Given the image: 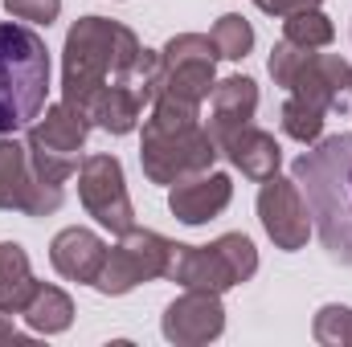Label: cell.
Wrapping results in <instances>:
<instances>
[{"mask_svg":"<svg viewBox=\"0 0 352 347\" xmlns=\"http://www.w3.org/2000/svg\"><path fill=\"white\" fill-rule=\"evenodd\" d=\"M107 86H135L140 98L152 106L160 90V53L144 49L140 37L107 16H82L66 33L62 49V98L78 110H90V102Z\"/></svg>","mask_w":352,"mask_h":347,"instance_id":"6da1fadb","label":"cell"},{"mask_svg":"<svg viewBox=\"0 0 352 347\" xmlns=\"http://www.w3.org/2000/svg\"><path fill=\"white\" fill-rule=\"evenodd\" d=\"M274 86L287 90L283 102V131L295 143H316L324 135V119L349 106L352 62L340 53H316L295 41H278L266 62Z\"/></svg>","mask_w":352,"mask_h":347,"instance_id":"7a4b0ae2","label":"cell"},{"mask_svg":"<svg viewBox=\"0 0 352 347\" xmlns=\"http://www.w3.org/2000/svg\"><path fill=\"white\" fill-rule=\"evenodd\" d=\"M291 176L307 196L311 225L328 258L352 265V135L316 139L311 152L295 160Z\"/></svg>","mask_w":352,"mask_h":347,"instance_id":"3957f363","label":"cell"},{"mask_svg":"<svg viewBox=\"0 0 352 347\" xmlns=\"http://www.w3.org/2000/svg\"><path fill=\"white\" fill-rule=\"evenodd\" d=\"M152 115L144 119L140 139V168L152 184H180L188 176L209 172L221 156L209 127H201V106L180 102L168 94H156Z\"/></svg>","mask_w":352,"mask_h":347,"instance_id":"277c9868","label":"cell"},{"mask_svg":"<svg viewBox=\"0 0 352 347\" xmlns=\"http://www.w3.org/2000/svg\"><path fill=\"white\" fill-rule=\"evenodd\" d=\"M50 49L29 25L0 21V139L45 110Z\"/></svg>","mask_w":352,"mask_h":347,"instance_id":"5b68a950","label":"cell"},{"mask_svg":"<svg viewBox=\"0 0 352 347\" xmlns=\"http://www.w3.org/2000/svg\"><path fill=\"white\" fill-rule=\"evenodd\" d=\"M258 274V250L246 233H226L213 246H176L168 274L184 290H213L226 294L230 286H242Z\"/></svg>","mask_w":352,"mask_h":347,"instance_id":"8992f818","label":"cell"},{"mask_svg":"<svg viewBox=\"0 0 352 347\" xmlns=\"http://www.w3.org/2000/svg\"><path fill=\"white\" fill-rule=\"evenodd\" d=\"M90 115L70 106L66 98L45 106V119H33L29 123V168L41 184H54L62 188L70 176L78 172V152L87 147V135H90Z\"/></svg>","mask_w":352,"mask_h":347,"instance_id":"52a82bcc","label":"cell"},{"mask_svg":"<svg viewBox=\"0 0 352 347\" xmlns=\"http://www.w3.org/2000/svg\"><path fill=\"white\" fill-rule=\"evenodd\" d=\"M176 241L152 233V229H131L119 237L115 250H107V261L94 278V290L98 294H127L135 290L140 282H156L168 274V261H173Z\"/></svg>","mask_w":352,"mask_h":347,"instance_id":"ba28073f","label":"cell"},{"mask_svg":"<svg viewBox=\"0 0 352 347\" xmlns=\"http://www.w3.org/2000/svg\"><path fill=\"white\" fill-rule=\"evenodd\" d=\"M213 66H217V45L205 33H180L160 49V90L180 102L201 106L213 94Z\"/></svg>","mask_w":352,"mask_h":347,"instance_id":"9c48e42d","label":"cell"},{"mask_svg":"<svg viewBox=\"0 0 352 347\" xmlns=\"http://www.w3.org/2000/svg\"><path fill=\"white\" fill-rule=\"evenodd\" d=\"M78 200L115 237L135 229V208H131V196H127L123 164L115 156H87L78 164Z\"/></svg>","mask_w":352,"mask_h":347,"instance_id":"30bf717a","label":"cell"},{"mask_svg":"<svg viewBox=\"0 0 352 347\" xmlns=\"http://www.w3.org/2000/svg\"><path fill=\"white\" fill-rule=\"evenodd\" d=\"M258 221H263L266 237L278 250L295 254V250L307 246V237H311V208H307L303 188L295 184V176L287 180V176L274 172L263 180V188H258Z\"/></svg>","mask_w":352,"mask_h":347,"instance_id":"8fae6325","label":"cell"},{"mask_svg":"<svg viewBox=\"0 0 352 347\" xmlns=\"http://www.w3.org/2000/svg\"><path fill=\"white\" fill-rule=\"evenodd\" d=\"M62 188L41 184L29 168V147L16 139H0V208L25 217H50L62 208Z\"/></svg>","mask_w":352,"mask_h":347,"instance_id":"7c38bea8","label":"cell"},{"mask_svg":"<svg viewBox=\"0 0 352 347\" xmlns=\"http://www.w3.org/2000/svg\"><path fill=\"white\" fill-rule=\"evenodd\" d=\"M160 331L176 347H201V344L221 339V331H226L221 294H213V290H184L176 302L164 307Z\"/></svg>","mask_w":352,"mask_h":347,"instance_id":"4fadbf2b","label":"cell"},{"mask_svg":"<svg viewBox=\"0 0 352 347\" xmlns=\"http://www.w3.org/2000/svg\"><path fill=\"white\" fill-rule=\"evenodd\" d=\"M230 200H234V180L226 172H213V168L180 180L168 192V208L180 225H205V221L221 217L230 208Z\"/></svg>","mask_w":352,"mask_h":347,"instance_id":"5bb4252c","label":"cell"},{"mask_svg":"<svg viewBox=\"0 0 352 347\" xmlns=\"http://www.w3.org/2000/svg\"><path fill=\"white\" fill-rule=\"evenodd\" d=\"M50 261H54V270H58L62 278L94 286V278H98V270H102V261H107V241H102L94 229L70 225V229H62V233L54 237Z\"/></svg>","mask_w":352,"mask_h":347,"instance_id":"9a60e30c","label":"cell"},{"mask_svg":"<svg viewBox=\"0 0 352 347\" xmlns=\"http://www.w3.org/2000/svg\"><path fill=\"white\" fill-rule=\"evenodd\" d=\"M254 110H258V86L254 78H221L213 94H209V131L221 147V139H230L234 131H242L246 123H254Z\"/></svg>","mask_w":352,"mask_h":347,"instance_id":"2e32d148","label":"cell"},{"mask_svg":"<svg viewBox=\"0 0 352 347\" xmlns=\"http://www.w3.org/2000/svg\"><path fill=\"white\" fill-rule=\"evenodd\" d=\"M221 156H230V164L238 172L246 176V180H258V184H263L266 176H274L278 164H283V147L274 143V135L263 131V127H254V123H246L242 131H234L230 139H221Z\"/></svg>","mask_w":352,"mask_h":347,"instance_id":"e0dca14e","label":"cell"},{"mask_svg":"<svg viewBox=\"0 0 352 347\" xmlns=\"http://www.w3.org/2000/svg\"><path fill=\"white\" fill-rule=\"evenodd\" d=\"M37 290V278H33V265H29V254L25 246L16 241H0V307L21 315L25 302L33 298Z\"/></svg>","mask_w":352,"mask_h":347,"instance_id":"ac0fdd59","label":"cell"},{"mask_svg":"<svg viewBox=\"0 0 352 347\" xmlns=\"http://www.w3.org/2000/svg\"><path fill=\"white\" fill-rule=\"evenodd\" d=\"M21 315H25L29 331H37V335H58V331H66V327L74 323V302H70L66 290L37 282V290H33V298L25 302Z\"/></svg>","mask_w":352,"mask_h":347,"instance_id":"d6986e66","label":"cell"},{"mask_svg":"<svg viewBox=\"0 0 352 347\" xmlns=\"http://www.w3.org/2000/svg\"><path fill=\"white\" fill-rule=\"evenodd\" d=\"M332 37H336V29H332L328 12H320V8H299V12L283 16V41H295L303 49H324V45H332Z\"/></svg>","mask_w":352,"mask_h":347,"instance_id":"ffe728a7","label":"cell"},{"mask_svg":"<svg viewBox=\"0 0 352 347\" xmlns=\"http://www.w3.org/2000/svg\"><path fill=\"white\" fill-rule=\"evenodd\" d=\"M213 45H217V58H226V62H242L250 49H254V29H250V21L242 16V12H226V16H217V25H213Z\"/></svg>","mask_w":352,"mask_h":347,"instance_id":"44dd1931","label":"cell"},{"mask_svg":"<svg viewBox=\"0 0 352 347\" xmlns=\"http://www.w3.org/2000/svg\"><path fill=\"white\" fill-rule=\"evenodd\" d=\"M311 335H316V344H324V347H352V311L340 307V302L320 307V315L311 323Z\"/></svg>","mask_w":352,"mask_h":347,"instance_id":"7402d4cb","label":"cell"},{"mask_svg":"<svg viewBox=\"0 0 352 347\" xmlns=\"http://www.w3.org/2000/svg\"><path fill=\"white\" fill-rule=\"evenodd\" d=\"M4 8L16 21H29V25H45L50 29L58 21V12H62V0H4Z\"/></svg>","mask_w":352,"mask_h":347,"instance_id":"603a6c76","label":"cell"},{"mask_svg":"<svg viewBox=\"0 0 352 347\" xmlns=\"http://www.w3.org/2000/svg\"><path fill=\"white\" fill-rule=\"evenodd\" d=\"M266 16H291L299 8H320V0H254Z\"/></svg>","mask_w":352,"mask_h":347,"instance_id":"cb8c5ba5","label":"cell"},{"mask_svg":"<svg viewBox=\"0 0 352 347\" xmlns=\"http://www.w3.org/2000/svg\"><path fill=\"white\" fill-rule=\"evenodd\" d=\"M12 339H25V335H21L16 323H12V311L0 307V344H12Z\"/></svg>","mask_w":352,"mask_h":347,"instance_id":"d4e9b609","label":"cell"}]
</instances>
